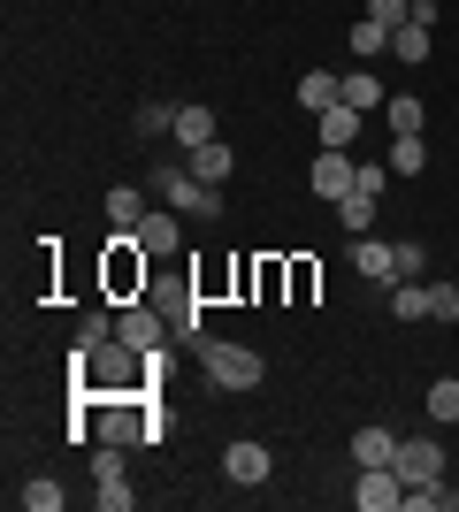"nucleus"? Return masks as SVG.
Returning a JSON list of instances; mask_svg holds the SVG:
<instances>
[{
  "label": "nucleus",
  "mask_w": 459,
  "mask_h": 512,
  "mask_svg": "<svg viewBox=\"0 0 459 512\" xmlns=\"http://www.w3.org/2000/svg\"><path fill=\"white\" fill-rule=\"evenodd\" d=\"M429 54H437V31H429V23H398V31H391V62L421 69Z\"/></svg>",
  "instance_id": "nucleus-10"
},
{
  "label": "nucleus",
  "mask_w": 459,
  "mask_h": 512,
  "mask_svg": "<svg viewBox=\"0 0 459 512\" xmlns=\"http://www.w3.org/2000/svg\"><path fill=\"white\" fill-rule=\"evenodd\" d=\"M352 176H360V169L345 161V146H322V153H314V192H322L329 207H337V199L352 192Z\"/></svg>",
  "instance_id": "nucleus-9"
},
{
  "label": "nucleus",
  "mask_w": 459,
  "mask_h": 512,
  "mask_svg": "<svg viewBox=\"0 0 459 512\" xmlns=\"http://www.w3.org/2000/svg\"><path fill=\"white\" fill-rule=\"evenodd\" d=\"M108 291H115V299L146 291V245H138V230H115V253H108Z\"/></svg>",
  "instance_id": "nucleus-3"
},
{
  "label": "nucleus",
  "mask_w": 459,
  "mask_h": 512,
  "mask_svg": "<svg viewBox=\"0 0 459 512\" xmlns=\"http://www.w3.org/2000/svg\"><path fill=\"white\" fill-rule=\"evenodd\" d=\"M108 337H115L108 314H85V321H77V344H85V352H92V344H108Z\"/></svg>",
  "instance_id": "nucleus-32"
},
{
  "label": "nucleus",
  "mask_w": 459,
  "mask_h": 512,
  "mask_svg": "<svg viewBox=\"0 0 459 512\" xmlns=\"http://www.w3.org/2000/svg\"><path fill=\"white\" fill-rule=\"evenodd\" d=\"M429 321H459V283H429Z\"/></svg>",
  "instance_id": "nucleus-26"
},
{
  "label": "nucleus",
  "mask_w": 459,
  "mask_h": 512,
  "mask_svg": "<svg viewBox=\"0 0 459 512\" xmlns=\"http://www.w3.org/2000/svg\"><path fill=\"white\" fill-rule=\"evenodd\" d=\"M398 283H429V253L421 245H398Z\"/></svg>",
  "instance_id": "nucleus-31"
},
{
  "label": "nucleus",
  "mask_w": 459,
  "mask_h": 512,
  "mask_svg": "<svg viewBox=\"0 0 459 512\" xmlns=\"http://www.w3.org/2000/svg\"><path fill=\"white\" fill-rule=\"evenodd\" d=\"M429 421H437V428H452V421H459V383H452V375L429 390Z\"/></svg>",
  "instance_id": "nucleus-25"
},
{
  "label": "nucleus",
  "mask_w": 459,
  "mask_h": 512,
  "mask_svg": "<svg viewBox=\"0 0 459 512\" xmlns=\"http://www.w3.org/2000/svg\"><path fill=\"white\" fill-rule=\"evenodd\" d=\"M115 337L131 344V352H161V344H169V314H153V306H123V314H115Z\"/></svg>",
  "instance_id": "nucleus-7"
},
{
  "label": "nucleus",
  "mask_w": 459,
  "mask_h": 512,
  "mask_svg": "<svg viewBox=\"0 0 459 512\" xmlns=\"http://www.w3.org/2000/svg\"><path fill=\"white\" fill-rule=\"evenodd\" d=\"M391 467H398L406 490H414V482H437V474H444V444H437V436H398V459H391Z\"/></svg>",
  "instance_id": "nucleus-4"
},
{
  "label": "nucleus",
  "mask_w": 459,
  "mask_h": 512,
  "mask_svg": "<svg viewBox=\"0 0 459 512\" xmlns=\"http://www.w3.org/2000/svg\"><path fill=\"white\" fill-rule=\"evenodd\" d=\"M352 505H360V512H398V505H406V482H398V467H360V482H352Z\"/></svg>",
  "instance_id": "nucleus-5"
},
{
  "label": "nucleus",
  "mask_w": 459,
  "mask_h": 512,
  "mask_svg": "<svg viewBox=\"0 0 459 512\" xmlns=\"http://www.w3.org/2000/svg\"><path fill=\"white\" fill-rule=\"evenodd\" d=\"M368 23H383V31L414 23V0H368Z\"/></svg>",
  "instance_id": "nucleus-28"
},
{
  "label": "nucleus",
  "mask_w": 459,
  "mask_h": 512,
  "mask_svg": "<svg viewBox=\"0 0 459 512\" xmlns=\"http://www.w3.org/2000/svg\"><path fill=\"white\" fill-rule=\"evenodd\" d=\"M345 107H360V115H375V107H383V85H375L368 69H352V77H345Z\"/></svg>",
  "instance_id": "nucleus-22"
},
{
  "label": "nucleus",
  "mask_w": 459,
  "mask_h": 512,
  "mask_svg": "<svg viewBox=\"0 0 459 512\" xmlns=\"http://www.w3.org/2000/svg\"><path fill=\"white\" fill-rule=\"evenodd\" d=\"M406 505H414V512H452L459 490H444V474H437V482H414V490H406Z\"/></svg>",
  "instance_id": "nucleus-21"
},
{
  "label": "nucleus",
  "mask_w": 459,
  "mask_h": 512,
  "mask_svg": "<svg viewBox=\"0 0 459 512\" xmlns=\"http://www.w3.org/2000/svg\"><path fill=\"white\" fill-rule=\"evenodd\" d=\"M360 123H368V115H360V107H322V146H352V138H360Z\"/></svg>",
  "instance_id": "nucleus-17"
},
{
  "label": "nucleus",
  "mask_w": 459,
  "mask_h": 512,
  "mask_svg": "<svg viewBox=\"0 0 459 512\" xmlns=\"http://www.w3.org/2000/svg\"><path fill=\"white\" fill-rule=\"evenodd\" d=\"M345 100V77H329V69H306L299 77V107L306 115H322V107H337Z\"/></svg>",
  "instance_id": "nucleus-11"
},
{
  "label": "nucleus",
  "mask_w": 459,
  "mask_h": 512,
  "mask_svg": "<svg viewBox=\"0 0 459 512\" xmlns=\"http://www.w3.org/2000/svg\"><path fill=\"white\" fill-rule=\"evenodd\" d=\"M153 192H161V207L199 214V222H215V214H222V192H215V184H199L192 169H153Z\"/></svg>",
  "instance_id": "nucleus-2"
},
{
  "label": "nucleus",
  "mask_w": 459,
  "mask_h": 512,
  "mask_svg": "<svg viewBox=\"0 0 459 512\" xmlns=\"http://www.w3.org/2000/svg\"><path fill=\"white\" fill-rule=\"evenodd\" d=\"M169 337H199V306H192V299L169 306Z\"/></svg>",
  "instance_id": "nucleus-33"
},
{
  "label": "nucleus",
  "mask_w": 459,
  "mask_h": 512,
  "mask_svg": "<svg viewBox=\"0 0 459 512\" xmlns=\"http://www.w3.org/2000/svg\"><path fill=\"white\" fill-rule=\"evenodd\" d=\"M352 459H360V467H391L398 436H391V428H360V436H352Z\"/></svg>",
  "instance_id": "nucleus-15"
},
{
  "label": "nucleus",
  "mask_w": 459,
  "mask_h": 512,
  "mask_svg": "<svg viewBox=\"0 0 459 512\" xmlns=\"http://www.w3.org/2000/svg\"><path fill=\"white\" fill-rule=\"evenodd\" d=\"M391 314L398 321H429V283H391Z\"/></svg>",
  "instance_id": "nucleus-20"
},
{
  "label": "nucleus",
  "mask_w": 459,
  "mask_h": 512,
  "mask_svg": "<svg viewBox=\"0 0 459 512\" xmlns=\"http://www.w3.org/2000/svg\"><path fill=\"white\" fill-rule=\"evenodd\" d=\"M23 505H31V512H62V482H46V474H39V482H23Z\"/></svg>",
  "instance_id": "nucleus-29"
},
{
  "label": "nucleus",
  "mask_w": 459,
  "mask_h": 512,
  "mask_svg": "<svg viewBox=\"0 0 459 512\" xmlns=\"http://www.w3.org/2000/svg\"><path fill=\"white\" fill-rule=\"evenodd\" d=\"M337 222H345V237H368V230H375V192H360V184H352V192L337 199Z\"/></svg>",
  "instance_id": "nucleus-16"
},
{
  "label": "nucleus",
  "mask_w": 459,
  "mask_h": 512,
  "mask_svg": "<svg viewBox=\"0 0 459 512\" xmlns=\"http://www.w3.org/2000/svg\"><path fill=\"white\" fill-rule=\"evenodd\" d=\"M207 138H222L215 115H207V107H176V146L192 153V146H207Z\"/></svg>",
  "instance_id": "nucleus-18"
},
{
  "label": "nucleus",
  "mask_w": 459,
  "mask_h": 512,
  "mask_svg": "<svg viewBox=\"0 0 459 512\" xmlns=\"http://www.w3.org/2000/svg\"><path fill=\"white\" fill-rule=\"evenodd\" d=\"M146 192H138V184H115V192H108V222H115V230H138V222H146Z\"/></svg>",
  "instance_id": "nucleus-14"
},
{
  "label": "nucleus",
  "mask_w": 459,
  "mask_h": 512,
  "mask_svg": "<svg viewBox=\"0 0 459 512\" xmlns=\"http://www.w3.org/2000/svg\"><path fill=\"white\" fill-rule=\"evenodd\" d=\"M352 54H360V62H375V54H391V31H383V23H352Z\"/></svg>",
  "instance_id": "nucleus-24"
},
{
  "label": "nucleus",
  "mask_w": 459,
  "mask_h": 512,
  "mask_svg": "<svg viewBox=\"0 0 459 512\" xmlns=\"http://www.w3.org/2000/svg\"><path fill=\"white\" fill-rule=\"evenodd\" d=\"M92 482H131V474H123V444H100V451H92Z\"/></svg>",
  "instance_id": "nucleus-27"
},
{
  "label": "nucleus",
  "mask_w": 459,
  "mask_h": 512,
  "mask_svg": "<svg viewBox=\"0 0 459 512\" xmlns=\"http://www.w3.org/2000/svg\"><path fill=\"white\" fill-rule=\"evenodd\" d=\"M429 169V146L421 138H391V176H421Z\"/></svg>",
  "instance_id": "nucleus-23"
},
{
  "label": "nucleus",
  "mask_w": 459,
  "mask_h": 512,
  "mask_svg": "<svg viewBox=\"0 0 459 512\" xmlns=\"http://www.w3.org/2000/svg\"><path fill=\"white\" fill-rule=\"evenodd\" d=\"M352 268H360V276H368V283H383V291H391V283H398V245H383V237H352Z\"/></svg>",
  "instance_id": "nucleus-8"
},
{
  "label": "nucleus",
  "mask_w": 459,
  "mask_h": 512,
  "mask_svg": "<svg viewBox=\"0 0 459 512\" xmlns=\"http://www.w3.org/2000/svg\"><path fill=\"white\" fill-rule=\"evenodd\" d=\"M199 367H207L215 390H261V375H268L253 344H222V337H199Z\"/></svg>",
  "instance_id": "nucleus-1"
},
{
  "label": "nucleus",
  "mask_w": 459,
  "mask_h": 512,
  "mask_svg": "<svg viewBox=\"0 0 459 512\" xmlns=\"http://www.w3.org/2000/svg\"><path fill=\"white\" fill-rule=\"evenodd\" d=\"M230 169H238V153L222 146V138H207V146H192V176H199V184H222V176H230Z\"/></svg>",
  "instance_id": "nucleus-13"
},
{
  "label": "nucleus",
  "mask_w": 459,
  "mask_h": 512,
  "mask_svg": "<svg viewBox=\"0 0 459 512\" xmlns=\"http://www.w3.org/2000/svg\"><path fill=\"white\" fill-rule=\"evenodd\" d=\"M100 512H131V482H100Z\"/></svg>",
  "instance_id": "nucleus-34"
},
{
  "label": "nucleus",
  "mask_w": 459,
  "mask_h": 512,
  "mask_svg": "<svg viewBox=\"0 0 459 512\" xmlns=\"http://www.w3.org/2000/svg\"><path fill=\"white\" fill-rule=\"evenodd\" d=\"M138 245H146V253H176V207L146 214V222H138Z\"/></svg>",
  "instance_id": "nucleus-19"
},
{
  "label": "nucleus",
  "mask_w": 459,
  "mask_h": 512,
  "mask_svg": "<svg viewBox=\"0 0 459 512\" xmlns=\"http://www.w3.org/2000/svg\"><path fill=\"white\" fill-rule=\"evenodd\" d=\"M161 130H176V107L146 100V107H138V138H161Z\"/></svg>",
  "instance_id": "nucleus-30"
},
{
  "label": "nucleus",
  "mask_w": 459,
  "mask_h": 512,
  "mask_svg": "<svg viewBox=\"0 0 459 512\" xmlns=\"http://www.w3.org/2000/svg\"><path fill=\"white\" fill-rule=\"evenodd\" d=\"M383 123H391V138H421V123H429V107H421L414 92H398V100H383Z\"/></svg>",
  "instance_id": "nucleus-12"
},
{
  "label": "nucleus",
  "mask_w": 459,
  "mask_h": 512,
  "mask_svg": "<svg viewBox=\"0 0 459 512\" xmlns=\"http://www.w3.org/2000/svg\"><path fill=\"white\" fill-rule=\"evenodd\" d=\"M222 474H230L238 490H253V482H268V474H276V451L253 444V436H238V444L222 451Z\"/></svg>",
  "instance_id": "nucleus-6"
}]
</instances>
